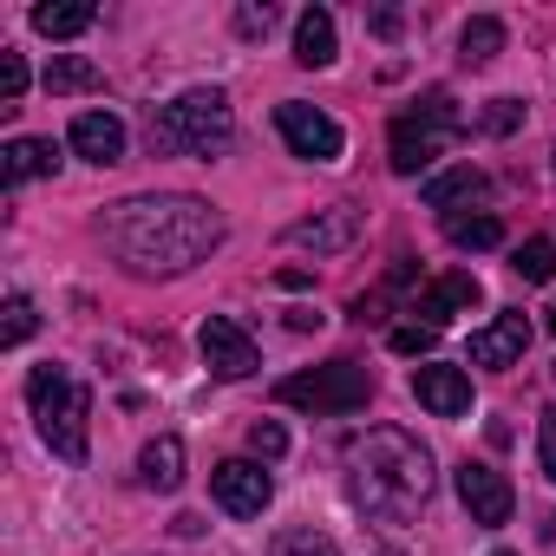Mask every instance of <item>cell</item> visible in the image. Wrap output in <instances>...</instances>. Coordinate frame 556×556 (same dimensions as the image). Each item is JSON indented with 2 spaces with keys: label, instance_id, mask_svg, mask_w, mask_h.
Wrapping results in <instances>:
<instances>
[{
  "label": "cell",
  "instance_id": "cell-34",
  "mask_svg": "<svg viewBox=\"0 0 556 556\" xmlns=\"http://www.w3.org/2000/svg\"><path fill=\"white\" fill-rule=\"evenodd\" d=\"M491 556H517V549H491Z\"/></svg>",
  "mask_w": 556,
  "mask_h": 556
},
{
  "label": "cell",
  "instance_id": "cell-36",
  "mask_svg": "<svg viewBox=\"0 0 556 556\" xmlns=\"http://www.w3.org/2000/svg\"><path fill=\"white\" fill-rule=\"evenodd\" d=\"M549 170H556V157H549Z\"/></svg>",
  "mask_w": 556,
  "mask_h": 556
},
{
  "label": "cell",
  "instance_id": "cell-20",
  "mask_svg": "<svg viewBox=\"0 0 556 556\" xmlns=\"http://www.w3.org/2000/svg\"><path fill=\"white\" fill-rule=\"evenodd\" d=\"M491 184H484V170H471V164H458V170H439L432 184H426V210H458V203H478Z\"/></svg>",
  "mask_w": 556,
  "mask_h": 556
},
{
  "label": "cell",
  "instance_id": "cell-19",
  "mask_svg": "<svg viewBox=\"0 0 556 556\" xmlns=\"http://www.w3.org/2000/svg\"><path fill=\"white\" fill-rule=\"evenodd\" d=\"M99 86H105V73L86 53H53V66H47V92L53 99H79V92H99Z\"/></svg>",
  "mask_w": 556,
  "mask_h": 556
},
{
  "label": "cell",
  "instance_id": "cell-29",
  "mask_svg": "<svg viewBox=\"0 0 556 556\" xmlns=\"http://www.w3.org/2000/svg\"><path fill=\"white\" fill-rule=\"evenodd\" d=\"M21 92H27V60L0 47V99H8V105H21Z\"/></svg>",
  "mask_w": 556,
  "mask_h": 556
},
{
  "label": "cell",
  "instance_id": "cell-11",
  "mask_svg": "<svg viewBox=\"0 0 556 556\" xmlns=\"http://www.w3.org/2000/svg\"><path fill=\"white\" fill-rule=\"evenodd\" d=\"M484 302V289H478V275H465V268H452V275H432V282L413 295V315H419V328H445V321H458V315H471Z\"/></svg>",
  "mask_w": 556,
  "mask_h": 556
},
{
  "label": "cell",
  "instance_id": "cell-3",
  "mask_svg": "<svg viewBox=\"0 0 556 556\" xmlns=\"http://www.w3.org/2000/svg\"><path fill=\"white\" fill-rule=\"evenodd\" d=\"M229 138H236V118H229V99H223L216 86L157 105L151 125H144L151 157H203V164H210V157L229 151Z\"/></svg>",
  "mask_w": 556,
  "mask_h": 556
},
{
  "label": "cell",
  "instance_id": "cell-23",
  "mask_svg": "<svg viewBox=\"0 0 556 556\" xmlns=\"http://www.w3.org/2000/svg\"><path fill=\"white\" fill-rule=\"evenodd\" d=\"M268 556H341V543L315 523H289V530H275V549Z\"/></svg>",
  "mask_w": 556,
  "mask_h": 556
},
{
  "label": "cell",
  "instance_id": "cell-22",
  "mask_svg": "<svg viewBox=\"0 0 556 556\" xmlns=\"http://www.w3.org/2000/svg\"><path fill=\"white\" fill-rule=\"evenodd\" d=\"M497 47H504V21H491V14H478V21L458 34V60H465V66H491Z\"/></svg>",
  "mask_w": 556,
  "mask_h": 556
},
{
  "label": "cell",
  "instance_id": "cell-21",
  "mask_svg": "<svg viewBox=\"0 0 556 556\" xmlns=\"http://www.w3.org/2000/svg\"><path fill=\"white\" fill-rule=\"evenodd\" d=\"M92 21H99V8H86V0H66V8H53V0H47V8H34V27L47 40H79Z\"/></svg>",
  "mask_w": 556,
  "mask_h": 556
},
{
  "label": "cell",
  "instance_id": "cell-25",
  "mask_svg": "<svg viewBox=\"0 0 556 556\" xmlns=\"http://www.w3.org/2000/svg\"><path fill=\"white\" fill-rule=\"evenodd\" d=\"M445 236H452L458 249H497V242H504V223H497V216H452Z\"/></svg>",
  "mask_w": 556,
  "mask_h": 556
},
{
  "label": "cell",
  "instance_id": "cell-30",
  "mask_svg": "<svg viewBox=\"0 0 556 556\" xmlns=\"http://www.w3.org/2000/svg\"><path fill=\"white\" fill-rule=\"evenodd\" d=\"M517 125H523V105H517V99H491V105H484V131H491V138H510Z\"/></svg>",
  "mask_w": 556,
  "mask_h": 556
},
{
  "label": "cell",
  "instance_id": "cell-9",
  "mask_svg": "<svg viewBox=\"0 0 556 556\" xmlns=\"http://www.w3.org/2000/svg\"><path fill=\"white\" fill-rule=\"evenodd\" d=\"M197 348H203V367H210L216 380H249V374L262 367V354H255L249 328H242V321H229V315H210V321L197 328Z\"/></svg>",
  "mask_w": 556,
  "mask_h": 556
},
{
  "label": "cell",
  "instance_id": "cell-10",
  "mask_svg": "<svg viewBox=\"0 0 556 556\" xmlns=\"http://www.w3.org/2000/svg\"><path fill=\"white\" fill-rule=\"evenodd\" d=\"M210 497H216L229 517H262L268 497H275V478H268L262 465H249V458H223V465L210 471Z\"/></svg>",
  "mask_w": 556,
  "mask_h": 556
},
{
  "label": "cell",
  "instance_id": "cell-27",
  "mask_svg": "<svg viewBox=\"0 0 556 556\" xmlns=\"http://www.w3.org/2000/svg\"><path fill=\"white\" fill-rule=\"evenodd\" d=\"M249 452H255V458H282V452H289V432L275 426V419H255V426H249Z\"/></svg>",
  "mask_w": 556,
  "mask_h": 556
},
{
  "label": "cell",
  "instance_id": "cell-2",
  "mask_svg": "<svg viewBox=\"0 0 556 556\" xmlns=\"http://www.w3.org/2000/svg\"><path fill=\"white\" fill-rule=\"evenodd\" d=\"M354 497L387 523L419 517L426 497H432V452L400 426H374L354 445Z\"/></svg>",
  "mask_w": 556,
  "mask_h": 556
},
{
  "label": "cell",
  "instance_id": "cell-33",
  "mask_svg": "<svg viewBox=\"0 0 556 556\" xmlns=\"http://www.w3.org/2000/svg\"><path fill=\"white\" fill-rule=\"evenodd\" d=\"M374 34H380V40H400V8H380V14H374Z\"/></svg>",
  "mask_w": 556,
  "mask_h": 556
},
{
  "label": "cell",
  "instance_id": "cell-5",
  "mask_svg": "<svg viewBox=\"0 0 556 556\" xmlns=\"http://www.w3.org/2000/svg\"><path fill=\"white\" fill-rule=\"evenodd\" d=\"M27 400H34V419H40V439L66 458V465H86L92 439H86V419H92V393L66 374V367H34L27 374Z\"/></svg>",
  "mask_w": 556,
  "mask_h": 556
},
{
  "label": "cell",
  "instance_id": "cell-7",
  "mask_svg": "<svg viewBox=\"0 0 556 556\" xmlns=\"http://www.w3.org/2000/svg\"><path fill=\"white\" fill-rule=\"evenodd\" d=\"M275 131H282V144L295 151V157H308V164H334L341 157V125L328 118V112H315V105H302V99H282L275 105Z\"/></svg>",
  "mask_w": 556,
  "mask_h": 556
},
{
  "label": "cell",
  "instance_id": "cell-28",
  "mask_svg": "<svg viewBox=\"0 0 556 556\" xmlns=\"http://www.w3.org/2000/svg\"><path fill=\"white\" fill-rule=\"evenodd\" d=\"M268 27H275V8H268V0H262V8H255V0H242V8H236V34H242V40H268Z\"/></svg>",
  "mask_w": 556,
  "mask_h": 556
},
{
  "label": "cell",
  "instance_id": "cell-6",
  "mask_svg": "<svg viewBox=\"0 0 556 556\" xmlns=\"http://www.w3.org/2000/svg\"><path fill=\"white\" fill-rule=\"evenodd\" d=\"M282 406H302V413H361L374 400V374L361 361H328V367H308V374H289L275 387Z\"/></svg>",
  "mask_w": 556,
  "mask_h": 556
},
{
  "label": "cell",
  "instance_id": "cell-1",
  "mask_svg": "<svg viewBox=\"0 0 556 556\" xmlns=\"http://www.w3.org/2000/svg\"><path fill=\"white\" fill-rule=\"evenodd\" d=\"M99 236L131 275H190L223 242V210L203 197H184V190L177 197H125L105 210Z\"/></svg>",
  "mask_w": 556,
  "mask_h": 556
},
{
  "label": "cell",
  "instance_id": "cell-8",
  "mask_svg": "<svg viewBox=\"0 0 556 556\" xmlns=\"http://www.w3.org/2000/svg\"><path fill=\"white\" fill-rule=\"evenodd\" d=\"M452 484H458V504L471 510V523H484V530L510 523V510H517V491H510V478H504V471H491L484 458H465V465L452 471Z\"/></svg>",
  "mask_w": 556,
  "mask_h": 556
},
{
  "label": "cell",
  "instance_id": "cell-12",
  "mask_svg": "<svg viewBox=\"0 0 556 556\" xmlns=\"http://www.w3.org/2000/svg\"><path fill=\"white\" fill-rule=\"evenodd\" d=\"M354 236H361V210H354V203H328V210L289 223V242H295V249H315V255H341Z\"/></svg>",
  "mask_w": 556,
  "mask_h": 556
},
{
  "label": "cell",
  "instance_id": "cell-15",
  "mask_svg": "<svg viewBox=\"0 0 556 556\" xmlns=\"http://www.w3.org/2000/svg\"><path fill=\"white\" fill-rule=\"evenodd\" d=\"M73 151L105 170V164L125 157V125H118L112 112H79V118H73Z\"/></svg>",
  "mask_w": 556,
  "mask_h": 556
},
{
  "label": "cell",
  "instance_id": "cell-13",
  "mask_svg": "<svg viewBox=\"0 0 556 556\" xmlns=\"http://www.w3.org/2000/svg\"><path fill=\"white\" fill-rule=\"evenodd\" d=\"M523 348H530V321H523V308H504L491 328H478V334H471V367L504 374V367H517V361H523Z\"/></svg>",
  "mask_w": 556,
  "mask_h": 556
},
{
  "label": "cell",
  "instance_id": "cell-14",
  "mask_svg": "<svg viewBox=\"0 0 556 556\" xmlns=\"http://www.w3.org/2000/svg\"><path fill=\"white\" fill-rule=\"evenodd\" d=\"M413 400H419L426 413H439V419H465V413H471V380H465L458 367L426 361V367H413Z\"/></svg>",
  "mask_w": 556,
  "mask_h": 556
},
{
  "label": "cell",
  "instance_id": "cell-31",
  "mask_svg": "<svg viewBox=\"0 0 556 556\" xmlns=\"http://www.w3.org/2000/svg\"><path fill=\"white\" fill-rule=\"evenodd\" d=\"M536 465H543V478L556 484V406L536 419Z\"/></svg>",
  "mask_w": 556,
  "mask_h": 556
},
{
  "label": "cell",
  "instance_id": "cell-4",
  "mask_svg": "<svg viewBox=\"0 0 556 556\" xmlns=\"http://www.w3.org/2000/svg\"><path fill=\"white\" fill-rule=\"evenodd\" d=\"M471 131V118L458 112V99L452 92H426L413 112H400L393 118V131H387V164H393V177H419V170H432L439 157H445V144H458Z\"/></svg>",
  "mask_w": 556,
  "mask_h": 556
},
{
  "label": "cell",
  "instance_id": "cell-35",
  "mask_svg": "<svg viewBox=\"0 0 556 556\" xmlns=\"http://www.w3.org/2000/svg\"><path fill=\"white\" fill-rule=\"evenodd\" d=\"M549 334H556V308H549Z\"/></svg>",
  "mask_w": 556,
  "mask_h": 556
},
{
  "label": "cell",
  "instance_id": "cell-18",
  "mask_svg": "<svg viewBox=\"0 0 556 556\" xmlns=\"http://www.w3.org/2000/svg\"><path fill=\"white\" fill-rule=\"evenodd\" d=\"M295 60L302 66H334V14L328 8H308L295 21Z\"/></svg>",
  "mask_w": 556,
  "mask_h": 556
},
{
  "label": "cell",
  "instance_id": "cell-16",
  "mask_svg": "<svg viewBox=\"0 0 556 556\" xmlns=\"http://www.w3.org/2000/svg\"><path fill=\"white\" fill-rule=\"evenodd\" d=\"M60 170V144L53 138H14L8 157H0V184H27V177H53Z\"/></svg>",
  "mask_w": 556,
  "mask_h": 556
},
{
  "label": "cell",
  "instance_id": "cell-32",
  "mask_svg": "<svg viewBox=\"0 0 556 556\" xmlns=\"http://www.w3.org/2000/svg\"><path fill=\"white\" fill-rule=\"evenodd\" d=\"M432 341H439V334H432V328H419V321H413V328H393V354H426Z\"/></svg>",
  "mask_w": 556,
  "mask_h": 556
},
{
  "label": "cell",
  "instance_id": "cell-26",
  "mask_svg": "<svg viewBox=\"0 0 556 556\" xmlns=\"http://www.w3.org/2000/svg\"><path fill=\"white\" fill-rule=\"evenodd\" d=\"M34 328H40L34 302H27V295H8V308H0V348H21Z\"/></svg>",
  "mask_w": 556,
  "mask_h": 556
},
{
  "label": "cell",
  "instance_id": "cell-24",
  "mask_svg": "<svg viewBox=\"0 0 556 556\" xmlns=\"http://www.w3.org/2000/svg\"><path fill=\"white\" fill-rule=\"evenodd\" d=\"M510 268L523 275V282H556V242L549 236H530L510 249Z\"/></svg>",
  "mask_w": 556,
  "mask_h": 556
},
{
  "label": "cell",
  "instance_id": "cell-17",
  "mask_svg": "<svg viewBox=\"0 0 556 556\" xmlns=\"http://www.w3.org/2000/svg\"><path fill=\"white\" fill-rule=\"evenodd\" d=\"M138 478L151 484V491H177L184 484V439H151L144 452H138Z\"/></svg>",
  "mask_w": 556,
  "mask_h": 556
}]
</instances>
